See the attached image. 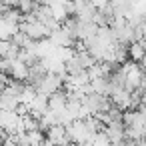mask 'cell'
Masks as SVG:
<instances>
[{
    "label": "cell",
    "instance_id": "6da1fadb",
    "mask_svg": "<svg viewBox=\"0 0 146 146\" xmlns=\"http://www.w3.org/2000/svg\"><path fill=\"white\" fill-rule=\"evenodd\" d=\"M66 130H68V136H70L72 144H80V146H84V144L92 138V134L88 132L84 120H74L72 124L66 126Z\"/></svg>",
    "mask_w": 146,
    "mask_h": 146
},
{
    "label": "cell",
    "instance_id": "5b68a950",
    "mask_svg": "<svg viewBox=\"0 0 146 146\" xmlns=\"http://www.w3.org/2000/svg\"><path fill=\"white\" fill-rule=\"evenodd\" d=\"M140 66H142V68H144V72H146V58H144V60L140 62Z\"/></svg>",
    "mask_w": 146,
    "mask_h": 146
},
{
    "label": "cell",
    "instance_id": "3957f363",
    "mask_svg": "<svg viewBox=\"0 0 146 146\" xmlns=\"http://www.w3.org/2000/svg\"><path fill=\"white\" fill-rule=\"evenodd\" d=\"M128 58H130L132 62H138V64L146 58V50L142 48L140 42H132V44L128 46Z\"/></svg>",
    "mask_w": 146,
    "mask_h": 146
},
{
    "label": "cell",
    "instance_id": "7a4b0ae2",
    "mask_svg": "<svg viewBox=\"0 0 146 146\" xmlns=\"http://www.w3.org/2000/svg\"><path fill=\"white\" fill-rule=\"evenodd\" d=\"M46 138H48L54 146H70V144H72V140H70L68 130H66L64 124H54V126H50L48 132H46Z\"/></svg>",
    "mask_w": 146,
    "mask_h": 146
},
{
    "label": "cell",
    "instance_id": "277c9868",
    "mask_svg": "<svg viewBox=\"0 0 146 146\" xmlns=\"http://www.w3.org/2000/svg\"><path fill=\"white\" fill-rule=\"evenodd\" d=\"M110 2H112V0H90V4H92L96 10H104Z\"/></svg>",
    "mask_w": 146,
    "mask_h": 146
}]
</instances>
